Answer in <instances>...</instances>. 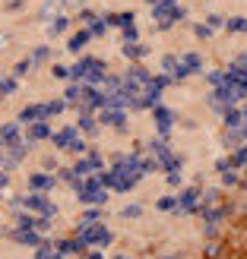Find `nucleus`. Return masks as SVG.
<instances>
[{
  "label": "nucleus",
  "instance_id": "0eeeda50",
  "mask_svg": "<svg viewBox=\"0 0 247 259\" xmlns=\"http://www.w3.org/2000/svg\"><path fill=\"white\" fill-rule=\"evenodd\" d=\"M152 117H155V126H159V136H165V139H168V130H171V123H174V111H171V108L155 105Z\"/></svg>",
  "mask_w": 247,
  "mask_h": 259
},
{
  "label": "nucleus",
  "instance_id": "9b49d317",
  "mask_svg": "<svg viewBox=\"0 0 247 259\" xmlns=\"http://www.w3.org/2000/svg\"><path fill=\"white\" fill-rule=\"evenodd\" d=\"M19 139H22V130H19V123H4V126H0V142H4L7 149L19 146Z\"/></svg>",
  "mask_w": 247,
  "mask_h": 259
},
{
  "label": "nucleus",
  "instance_id": "412c9836",
  "mask_svg": "<svg viewBox=\"0 0 247 259\" xmlns=\"http://www.w3.org/2000/svg\"><path fill=\"white\" fill-rule=\"evenodd\" d=\"M86 29H89V32H92V38H101V35H105V32L111 29V22H108V16H95L92 22H89V25H86Z\"/></svg>",
  "mask_w": 247,
  "mask_h": 259
},
{
  "label": "nucleus",
  "instance_id": "bb28decb",
  "mask_svg": "<svg viewBox=\"0 0 247 259\" xmlns=\"http://www.w3.org/2000/svg\"><path fill=\"white\" fill-rule=\"evenodd\" d=\"M225 16H219V13H209V16H206V25H209V29L216 32V29H225Z\"/></svg>",
  "mask_w": 247,
  "mask_h": 259
},
{
  "label": "nucleus",
  "instance_id": "f3484780",
  "mask_svg": "<svg viewBox=\"0 0 247 259\" xmlns=\"http://www.w3.org/2000/svg\"><path fill=\"white\" fill-rule=\"evenodd\" d=\"M146 54H149V48L143 41H124V57L127 60H143Z\"/></svg>",
  "mask_w": 247,
  "mask_h": 259
},
{
  "label": "nucleus",
  "instance_id": "4be33fe9",
  "mask_svg": "<svg viewBox=\"0 0 247 259\" xmlns=\"http://www.w3.org/2000/svg\"><path fill=\"white\" fill-rule=\"evenodd\" d=\"M48 57H51V48H48V45H38V48H32V54H29L32 67H42V63H48Z\"/></svg>",
  "mask_w": 247,
  "mask_h": 259
},
{
  "label": "nucleus",
  "instance_id": "c9c22d12",
  "mask_svg": "<svg viewBox=\"0 0 247 259\" xmlns=\"http://www.w3.org/2000/svg\"><path fill=\"white\" fill-rule=\"evenodd\" d=\"M86 259H101V253H86Z\"/></svg>",
  "mask_w": 247,
  "mask_h": 259
},
{
  "label": "nucleus",
  "instance_id": "6ab92c4d",
  "mask_svg": "<svg viewBox=\"0 0 247 259\" xmlns=\"http://www.w3.org/2000/svg\"><path fill=\"white\" fill-rule=\"evenodd\" d=\"M76 126H80V133H89V136H95V133H98V120H95L89 111L80 114V123H76Z\"/></svg>",
  "mask_w": 247,
  "mask_h": 259
},
{
  "label": "nucleus",
  "instance_id": "4468645a",
  "mask_svg": "<svg viewBox=\"0 0 247 259\" xmlns=\"http://www.w3.org/2000/svg\"><path fill=\"white\" fill-rule=\"evenodd\" d=\"M60 13H63L60 0H45V7H38V19H42V22H54Z\"/></svg>",
  "mask_w": 247,
  "mask_h": 259
},
{
  "label": "nucleus",
  "instance_id": "f257e3e1",
  "mask_svg": "<svg viewBox=\"0 0 247 259\" xmlns=\"http://www.w3.org/2000/svg\"><path fill=\"white\" fill-rule=\"evenodd\" d=\"M73 79H80V82H92V85H98V82H105L108 79V73H105V63L101 60H95V57H80L76 60V67H73Z\"/></svg>",
  "mask_w": 247,
  "mask_h": 259
},
{
  "label": "nucleus",
  "instance_id": "7c9ffc66",
  "mask_svg": "<svg viewBox=\"0 0 247 259\" xmlns=\"http://www.w3.org/2000/svg\"><path fill=\"white\" fill-rule=\"evenodd\" d=\"M86 4H89V0H60L63 10H86Z\"/></svg>",
  "mask_w": 247,
  "mask_h": 259
},
{
  "label": "nucleus",
  "instance_id": "6e6552de",
  "mask_svg": "<svg viewBox=\"0 0 247 259\" xmlns=\"http://www.w3.org/2000/svg\"><path fill=\"white\" fill-rule=\"evenodd\" d=\"M203 70V57L197 54V51H187L184 57H181V70H178V79H184L187 73H200Z\"/></svg>",
  "mask_w": 247,
  "mask_h": 259
},
{
  "label": "nucleus",
  "instance_id": "ddd939ff",
  "mask_svg": "<svg viewBox=\"0 0 247 259\" xmlns=\"http://www.w3.org/2000/svg\"><path fill=\"white\" fill-rule=\"evenodd\" d=\"M101 123H105V126H118V130H124V126H127V114H124L121 108H108V111H101Z\"/></svg>",
  "mask_w": 247,
  "mask_h": 259
},
{
  "label": "nucleus",
  "instance_id": "f8f14e48",
  "mask_svg": "<svg viewBox=\"0 0 247 259\" xmlns=\"http://www.w3.org/2000/svg\"><path fill=\"white\" fill-rule=\"evenodd\" d=\"M178 205H181V212H184V215H190V212H200V190H187L184 193V196H181L178 199Z\"/></svg>",
  "mask_w": 247,
  "mask_h": 259
},
{
  "label": "nucleus",
  "instance_id": "2f4dec72",
  "mask_svg": "<svg viewBox=\"0 0 247 259\" xmlns=\"http://www.w3.org/2000/svg\"><path fill=\"white\" fill-rule=\"evenodd\" d=\"M168 184H171V187H181V184H184V177H181V171H168Z\"/></svg>",
  "mask_w": 247,
  "mask_h": 259
},
{
  "label": "nucleus",
  "instance_id": "393cba45",
  "mask_svg": "<svg viewBox=\"0 0 247 259\" xmlns=\"http://www.w3.org/2000/svg\"><path fill=\"white\" fill-rule=\"evenodd\" d=\"M231 164H235V167H247V146H238L235 152H231Z\"/></svg>",
  "mask_w": 247,
  "mask_h": 259
},
{
  "label": "nucleus",
  "instance_id": "39448f33",
  "mask_svg": "<svg viewBox=\"0 0 247 259\" xmlns=\"http://www.w3.org/2000/svg\"><path fill=\"white\" fill-rule=\"evenodd\" d=\"M80 240L86 243V247H105V243L111 240V231L105 225H89L80 231Z\"/></svg>",
  "mask_w": 247,
  "mask_h": 259
},
{
  "label": "nucleus",
  "instance_id": "e433bc0d",
  "mask_svg": "<svg viewBox=\"0 0 247 259\" xmlns=\"http://www.w3.org/2000/svg\"><path fill=\"white\" fill-rule=\"evenodd\" d=\"M241 114H244V120H247V105H244V108H241Z\"/></svg>",
  "mask_w": 247,
  "mask_h": 259
},
{
  "label": "nucleus",
  "instance_id": "58836bf2",
  "mask_svg": "<svg viewBox=\"0 0 247 259\" xmlns=\"http://www.w3.org/2000/svg\"><path fill=\"white\" fill-rule=\"evenodd\" d=\"M0 164H4V158H0Z\"/></svg>",
  "mask_w": 247,
  "mask_h": 259
},
{
  "label": "nucleus",
  "instance_id": "72a5a7b5",
  "mask_svg": "<svg viewBox=\"0 0 247 259\" xmlns=\"http://www.w3.org/2000/svg\"><path fill=\"white\" fill-rule=\"evenodd\" d=\"M121 215L124 218H136V215H143V209H139V205H130V209H124Z\"/></svg>",
  "mask_w": 247,
  "mask_h": 259
},
{
  "label": "nucleus",
  "instance_id": "cd10ccee",
  "mask_svg": "<svg viewBox=\"0 0 247 259\" xmlns=\"http://www.w3.org/2000/svg\"><path fill=\"white\" fill-rule=\"evenodd\" d=\"M193 35H197L200 41H209V38H213V29H209L206 22H200V25H193Z\"/></svg>",
  "mask_w": 247,
  "mask_h": 259
},
{
  "label": "nucleus",
  "instance_id": "c85d7f7f",
  "mask_svg": "<svg viewBox=\"0 0 247 259\" xmlns=\"http://www.w3.org/2000/svg\"><path fill=\"white\" fill-rule=\"evenodd\" d=\"M83 92H86V89H80V85L73 82V85L67 89V92H63V98H67V101H76V98H83Z\"/></svg>",
  "mask_w": 247,
  "mask_h": 259
},
{
  "label": "nucleus",
  "instance_id": "a878e982",
  "mask_svg": "<svg viewBox=\"0 0 247 259\" xmlns=\"http://www.w3.org/2000/svg\"><path fill=\"white\" fill-rule=\"evenodd\" d=\"M155 209H159V212H174L178 209V199L174 196H162L159 202H155Z\"/></svg>",
  "mask_w": 247,
  "mask_h": 259
},
{
  "label": "nucleus",
  "instance_id": "a211bd4d",
  "mask_svg": "<svg viewBox=\"0 0 247 259\" xmlns=\"http://www.w3.org/2000/svg\"><path fill=\"white\" fill-rule=\"evenodd\" d=\"M67 29H70V16H57L54 22H48V35H51V38L67 35Z\"/></svg>",
  "mask_w": 247,
  "mask_h": 259
},
{
  "label": "nucleus",
  "instance_id": "1a4fd4ad",
  "mask_svg": "<svg viewBox=\"0 0 247 259\" xmlns=\"http://www.w3.org/2000/svg\"><path fill=\"white\" fill-rule=\"evenodd\" d=\"M51 136H54V130L48 126V120H35V123H29V130H25V139L29 142H45Z\"/></svg>",
  "mask_w": 247,
  "mask_h": 259
},
{
  "label": "nucleus",
  "instance_id": "473e14b6",
  "mask_svg": "<svg viewBox=\"0 0 247 259\" xmlns=\"http://www.w3.org/2000/svg\"><path fill=\"white\" fill-rule=\"evenodd\" d=\"M222 184H225V187H235V184H238V174H235V171H225V174H222Z\"/></svg>",
  "mask_w": 247,
  "mask_h": 259
},
{
  "label": "nucleus",
  "instance_id": "423d86ee",
  "mask_svg": "<svg viewBox=\"0 0 247 259\" xmlns=\"http://www.w3.org/2000/svg\"><path fill=\"white\" fill-rule=\"evenodd\" d=\"M25 209H32L35 215H45V218L57 215V205L51 202L45 193H32V196H25Z\"/></svg>",
  "mask_w": 247,
  "mask_h": 259
},
{
  "label": "nucleus",
  "instance_id": "5701e85b",
  "mask_svg": "<svg viewBox=\"0 0 247 259\" xmlns=\"http://www.w3.org/2000/svg\"><path fill=\"white\" fill-rule=\"evenodd\" d=\"M225 29H228L231 35H247V16H231V19L225 22Z\"/></svg>",
  "mask_w": 247,
  "mask_h": 259
},
{
  "label": "nucleus",
  "instance_id": "ea45409f",
  "mask_svg": "<svg viewBox=\"0 0 247 259\" xmlns=\"http://www.w3.org/2000/svg\"><path fill=\"white\" fill-rule=\"evenodd\" d=\"M118 259H124V256H118Z\"/></svg>",
  "mask_w": 247,
  "mask_h": 259
},
{
  "label": "nucleus",
  "instance_id": "b1692460",
  "mask_svg": "<svg viewBox=\"0 0 247 259\" xmlns=\"http://www.w3.org/2000/svg\"><path fill=\"white\" fill-rule=\"evenodd\" d=\"M51 73H54L57 79H63V82H73V67H67V63H54Z\"/></svg>",
  "mask_w": 247,
  "mask_h": 259
},
{
  "label": "nucleus",
  "instance_id": "4c0bfd02",
  "mask_svg": "<svg viewBox=\"0 0 247 259\" xmlns=\"http://www.w3.org/2000/svg\"><path fill=\"white\" fill-rule=\"evenodd\" d=\"M162 4H178V0H162Z\"/></svg>",
  "mask_w": 247,
  "mask_h": 259
},
{
  "label": "nucleus",
  "instance_id": "7ed1b4c3",
  "mask_svg": "<svg viewBox=\"0 0 247 259\" xmlns=\"http://www.w3.org/2000/svg\"><path fill=\"white\" fill-rule=\"evenodd\" d=\"M76 193H80V199L83 202H95L101 205L108 199V190H105V180H98V177H86L80 187H76Z\"/></svg>",
  "mask_w": 247,
  "mask_h": 259
},
{
  "label": "nucleus",
  "instance_id": "f03ea898",
  "mask_svg": "<svg viewBox=\"0 0 247 259\" xmlns=\"http://www.w3.org/2000/svg\"><path fill=\"white\" fill-rule=\"evenodd\" d=\"M152 16H155V29L165 32V29H171L178 19L187 16V7H181V4H159V7H152Z\"/></svg>",
  "mask_w": 247,
  "mask_h": 259
},
{
  "label": "nucleus",
  "instance_id": "2eb2a0df",
  "mask_svg": "<svg viewBox=\"0 0 247 259\" xmlns=\"http://www.w3.org/2000/svg\"><path fill=\"white\" fill-rule=\"evenodd\" d=\"M73 171H76V174H95V171H101V158H98V155H89V158H80Z\"/></svg>",
  "mask_w": 247,
  "mask_h": 259
},
{
  "label": "nucleus",
  "instance_id": "dca6fc26",
  "mask_svg": "<svg viewBox=\"0 0 247 259\" xmlns=\"http://www.w3.org/2000/svg\"><path fill=\"white\" fill-rule=\"evenodd\" d=\"M92 41V32L89 29H83V32H76V35H70V41H67V48H70V54H80V51Z\"/></svg>",
  "mask_w": 247,
  "mask_h": 259
},
{
  "label": "nucleus",
  "instance_id": "9d476101",
  "mask_svg": "<svg viewBox=\"0 0 247 259\" xmlns=\"http://www.w3.org/2000/svg\"><path fill=\"white\" fill-rule=\"evenodd\" d=\"M54 184H57V177H51V174H45V171H35V174L29 177V190H32V193H48Z\"/></svg>",
  "mask_w": 247,
  "mask_h": 259
},
{
  "label": "nucleus",
  "instance_id": "aec40b11",
  "mask_svg": "<svg viewBox=\"0 0 247 259\" xmlns=\"http://www.w3.org/2000/svg\"><path fill=\"white\" fill-rule=\"evenodd\" d=\"M108 22H111V29H127V25L136 22V16H133V13H111Z\"/></svg>",
  "mask_w": 247,
  "mask_h": 259
},
{
  "label": "nucleus",
  "instance_id": "20e7f679",
  "mask_svg": "<svg viewBox=\"0 0 247 259\" xmlns=\"http://www.w3.org/2000/svg\"><path fill=\"white\" fill-rule=\"evenodd\" d=\"M76 133H80V126H63V130H54V136H51V142L60 149H73V152H83L86 146L80 139H76Z\"/></svg>",
  "mask_w": 247,
  "mask_h": 259
},
{
  "label": "nucleus",
  "instance_id": "c756f323",
  "mask_svg": "<svg viewBox=\"0 0 247 259\" xmlns=\"http://www.w3.org/2000/svg\"><path fill=\"white\" fill-rule=\"evenodd\" d=\"M25 7V0H4V13H19Z\"/></svg>",
  "mask_w": 247,
  "mask_h": 259
},
{
  "label": "nucleus",
  "instance_id": "f704fd0d",
  "mask_svg": "<svg viewBox=\"0 0 247 259\" xmlns=\"http://www.w3.org/2000/svg\"><path fill=\"white\" fill-rule=\"evenodd\" d=\"M7 41H10V35H7V32H0V45H7Z\"/></svg>",
  "mask_w": 247,
  "mask_h": 259
}]
</instances>
